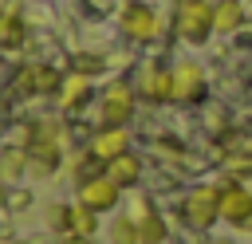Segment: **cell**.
<instances>
[{"label": "cell", "instance_id": "1", "mask_svg": "<svg viewBox=\"0 0 252 244\" xmlns=\"http://www.w3.org/2000/svg\"><path fill=\"white\" fill-rule=\"evenodd\" d=\"M118 20H122V31H126L130 39H138V43H154V39L161 35V16H158V8H150V4H142V0H130Z\"/></svg>", "mask_w": 252, "mask_h": 244}, {"label": "cell", "instance_id": "2", "mask_svg": "<svg viewBox=\"0 0 252 244\" xmlns=\"http://www.w3.org/2000/svg\"><path fill=\"white\" fill-rule=\"evenodd\" d=\"M177 31L189 39V43H205L217 24H213V4L205 0H193V4H177Z\"/></svg>", "mask_w": 252, "mask_h": 244}, {"label": "cell", "instance_id": "3", "mask_svg": "<svg viewBox=\"0 0 252 244\" xmlns=\"http://www.w3.org/2000/svg\"><path fill=\"white\" fill-rule=\"evenodd\" d=\"M118 197H122V185H118L110 173H91V177L79 181V201H83L87 209H94V213L114 209Z\"/></svg>", "mask_w": 252, "mask_h": 244}, {"label": "cell", "instance_id": "4", "mask_svg": "<svg viewBox=\"0 0 252 244\" xmlns=\"http://www.w3.org/2000/svg\"><path fill=\"white\" fill-rule=\"evenodd\" d=\"M134 114V87L126 79H114L102 94V126H126Z\"/></svg>", "mask_w": 252, "mask_h": 244}, {"label": "cell", "instance_id": "5", "mask_svg": "<svg viewBox=\"0 0 252 244\" xmlns=\"http://www.w3.org/2000/svg\"><path fill=\"white\" fill-rule=\"evenodd\" d=\"M217 201H220V220H228V224H248V216H252V193L244 189V185H236V181H228V185H220L217 189Z\"/></svg>", "mask_w": 252, "mask_h": 244}, {"label": "cell", "instance_id": "6", "mask_svg": "<svg viewBox=\"0 0 252 244\" xmlns=\"http://www.w3.org/2000/svg\"><path fill=\"white\" fill-rule=\"evenodd\" d=\"M181 213H185V220L193 224V228H209L217 216H220V201H217V189H193L189 197H185V205H181Z\"/></svg>", "mask_w": 252, "mask_h": 244}, {"label": "cell", "instance_id": "7", "mask_svg": "<svg viewBox=\"0 0 252 244\" xmlns=\"http://www.w3.org/2000/svg\"><path fill=\"white\" fill-rule=\"evenodd\" d=\"M201 91H205V71H201V63H193V59L177 63V67H173V98H177V102H193V98H201Z\"/></svg>", "mask_w": 252, "mask_h": 244}, {"label": "cell", "instance_id": "8", "mask_svg": "<svg viewBox=\"0 0 252 244\" xmlns=\"http://www.w3.org/2000/svg\"><path fill=\"white\" fill-rule=\"evenodd\" d=\"M138 94L150 98V102H169L173 98V71H161V67H146L138 75Z\"/></svg>", "mask_w": 252, "mask_h": 244}, {"label": "cell", "instance_id": "9", "mask_svg": "<svg viewBox=\"0 0 252 244\" xmlns=\"http://www.w3.org/2000/svg\"><path fill=\"white\" fill-rule=\"evenodd\" d=\"M130 138H126V126H102L94 138H91V157L94 161H114L118 153H126Z\"/></svg>", "mask_w": 252, "mask_h": 244}, {"label": "cell", "instance_id": "10", "mask_svg": "<svg viewBox=\"0 0 252 244\" xmlns=\"http://www.w3.org/2000/svg\"><path fill=\"white\" fill-rule=\"evenodd\" d=\"M106 173H110L122 189H134V185L142 181V157L126 150V153H118L114 161H106Z\"/></svg>", "mask_w": 252, "mask_h": 244}, {"label": "cell", "instance_id": "11", "mask_svg": "<svg viewBox=\"0 0 252 244\" xmlns=\"http://www.w3.org/2000/svg\"><path fill=\"white\" fill-rule=\"evenodd\" d=\"M134 220H138V232H142V244H161L165 240V220L146 205V201H138V209H134Z\"/></svg>", "mask_w": 252, "mask_h": 244}, {"label": "cell", "instance_id": "12", "mask_svg": "<svg viewBox=\"0 0 252 244\" xmlns=\"http://www.w3.org/2000/svg\"><path fill=\"white\" fill-rule=\"evenodd\" d=\"M213 24H217V31H236V28L244 24L240 0H217V4H213Z\"/></svg>", "mask_w": 252, "mask_h": 244}, {"label": "cell", "instance_id": "13", "mask_svg": "<svg viewBox=\"0 0 252 244\" xmlns=\"http://www.w3.org/2000/svg\"><path fill=\"white\" fill-rule=\"evenodd\" d=\"M87 94H91V83H87L83 75H71V79L63 83V110L83 106V102H87Z\"/></svg>", "mask_w": 252, "mask_h": 244}, {"label": "cell", "instance_id": "14", "mask_svg": "<svg viewBox=\"0 0 252 244\" xmlns=\"http://www.w3.org/2000/svg\"><path fill=\"white\" fill-rule=\"evenodd\" d=\"M110 240H114V244H142L138 220H134V216H114V224H110Z\"/></svg>", "mask_w": 252, "mask_h": 244}, {"label": "cell", "instance_id": "15", "mask_svg": "<svg viewBox=\"0 0 252 244\" xmlns=\"http://www.w3.org/2000/svg\"><path fill=\"white\" fill-rule=\"evenodd\" d=\"M94 228H98V213H94V209H87L83 201H79V205H71V232L91 236Z\"/></svg>", "mask_w": 252, "mask_h": 244}, {"label": "cell", "instance_id": "16", "mask_svg": "<svg viewBox=\"0 0 252 244\" xmlns=\"http://www.w3.org/2000/svg\"><path fill=\"white\" fill-rule=\"evenodd\" d=\"M63 79L51 71V67H35V71H28V87L32 91H39V94H47V91H55Z\"/></svg>", "mask_w": 252, "mask_h": 244}, {"label": "cell", "instance_id": "17", "mask_svg": "<svg viewBox=\"0 0 252 244\" xmlns=\"http://www.w3.org/2000/svg\"><path fill=\"white\" fill-rule=\"evenodd\" d=\"M20 35H24V20H20L16 12L0 16V43H4V47H12V43H20Z\"/></svg>", "mask_w": 252, "mask_h": 244}, {"label": "cell", "instance_id": "18", "mask_svg": "<svg viewBox=\"0 0 252 244\" xmlns=\"http://www.w3.org/2000/svg\"><path fill=\"white\" fill-rule=\"evenodd\" d=\"M47 224H51L55 232H71V209H67V205H51V209H47Z\"/></svg>", "mask_w": 252, "mask_h": 244}, {"label": "cell", "instance_id": "19", "mask_svg": "<svg viewBox=\"0 0 252 244\" xmlns=\"http://www.w3.org/2000/svg\"><path fill=\"white\" fill-rule=\"evenodd\" d=\"M59 244H94V240H91V236H83V232H67Z\"/></svg>", "mask_w": 252, "mask_h": 244}, {"label": "cell", "instance_id": "20", "mask_svg": "<svg viewBox=\"0 0 252 244\" xmlns=\"http://www.w3.org/2000/svg\"><path fill=\"white\" fill-rule=\"evenodd\" d=\"M209 244H236V240H209Z\"/></svg>", "mask_w": 252, "mask_h": 244}, {"label": "cell", "instance_id": "21", "mask_svg": "<svg viewBox=\"0 0 252 244\" xmlns=\"http://www.w3.org/2000/svg\"><path fill=\"white\" fill-rule=\"evenodd\" d=\"M177 4H193V0H177Z\"/></svg>", "mask_w": 252, "mask_h": 244}, {"label": "cell", "instance_id": "22", "mask_svg": "<svg viewBox=\"0 0 252 244\" xmlns=\"http://www.w3.org/2000/svg\"><path fill=\"white\" fill-rule=\"evenodd\" d=\"M161 244H165V240H161Z\"/></svg>", "mask_w": 252, "mask_h": 244}]
</instances>
